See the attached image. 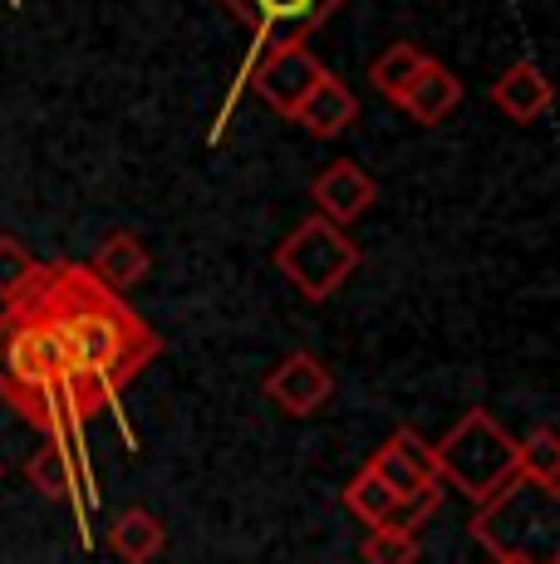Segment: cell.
I'll return each mask as SVG.
<instances>
[{
  "label": "cell",
  "mask_w": 560,
  "mask_h": 564,
  "mask_svg": "<svg viewBox=\"0 0 560 564\" xmlns=\"http://www.w3.org/2000/svg\"><path fill=\"white\" fill-rule=\"evenodd\" d=\"M40 270V260L15 241V236H0V300H10L30 275Z\"/></svg>",
  "instance_id": "22"
},
{
  "label": "cell",
  "mask_w": 560,
  "mask_h": 564,
  "mask_svg": "<svg viewBox=\"0 0 560 564\" xmlns=\"http://www.w3.org/2000/svg\"><path fill=\"white\" fill-rule=\"evenodd\" d=\"M516 476L560 491V437L551 427H536L526 442H516Z\"/></svg>",
  "instance_id": "18"
},
{
  "label": "cell",
  "mask_w": 560,
  "mask_h": 564,
  "mask_svg": "<svg viewBox=\"0 0 560 564\" xmlns=\"http://www.w3.org/2000/svg\"><path fill=\"white\" fill-rule=\"evenodd\" d=\"M369 466L379 471V481L389 486L394 496H413V491H423V486L438 481L433 442H428L418 427H394L389 437H384V447L369 457Z\"/></svg>",
  "instance_id": "9"
},
{
  "label": "cell",
  "mask_w": 560,
  "mask_h": 564,
  "mask_svg": "<svg viewBox=\"0 0 560 564\" xmlns=\"http://www.w3.org/2000/svg\"><path fill=\"white\" fill-rule=\"evenodd\" d=\"M310 202H315V216L344 226V221H359V216L379 202V182H374L354 158H335L315 182H310Z\"/></svg>",
  "instance_id": "10"
},
{
  "label": "cell",
  "mask_w": 560,
  "mask_h": 564,
  "mask_svg": "<svg viewBox=\"0 0 560 564\" xmlns=\"http://www.w3.org/2000/svg\"><path fill=\"white\" fill-rule=\"evenodd\" d=\"M266 398H271L286 417H315V412L335 398V373H330L315 354L295 349L271 368V378H266Z\"/></svg>",
  "instance_id": "8"
},
{
  "label": "cell",
  "mask_w": 560,
  "mask_h": 564,
  "mask_svg": "<svg viewBox=\"0 0 560 564\" xmlns=\"http://www.w3.org/2000/svg\"><path fill=\"white\" fill-rule=\"evenodd\" d=\"M84 270H89V275L99 280L104 290H114V295H128V290H133L138 280L153 270V256H148V246L138 241L133 231H109Z\"/></svg>",
  "instance_id": "12"
},
{
  "label": "cell",
  "mask_w": 560,
  "mask_h": 564,
  "mask_svg": "<svg viewBox=\"0 0 560 564\" xmlns=\"http://www.w3.org/2000/svg\"><path fill=\"white\" fill-rule=\"evenodd\" d=\"M492 564H521V560H492Z\"/></svg>",
  "instance_id": "23"
},
{
  "label": "cell",
  "mask_w": 560,
  "mask_h": 564,
  "mask_svg": "<svg viewBox=\"0 0 560 564\" xmlns=\"http://www.w3.org/2000/svg\"><path fill=\"white\" fill-rule=\"evenodd\" d=\"M398 108H403L413 123H423V128H438L443 118L457 113V104H462V79L448 69V64H438V59H428L423 69L413 74V84H408L403 94L394 99Z\"/></svg>",
  "instance_id": "11"
},
{
  "label": "cell",
  "mask_w": 560,
  "mask_h": 564,
  "mask_svg": "<svg viewBox=\"0 0 560 564\" xmlns=\"http://www.w3.org/2000/svg\"><path fill=\"white\" fill-rule=\"evenodd\" d=\"M551 79H546L536 64H526V59H516V64H506V69L497 74V84H492V104L502 108L511 123H536V118L551 108Z\"/></svg>",
  "instance_id": "13"
},
{
  "label": "cell",
  "mask_w": 560,
  "mask_h": 564,
  "mask_svg": "<svg viewBox=\"0 0 560 564\" xmlns=\"http://www.w3.org/2000/svg\"><path fill=\"white\" fill-rule=\"evenodd\" d=\"M418 555H423L418 535H403V530H394V525H374L359 545L364 564H418Z\"/></svg>",
  "instance_id": "20"
},
{
  "label": "cell",
  "mask_w": 560,
  "mask_h": 564,
  "mask_svg": "<svg viewBox=\"0 0 560 564\" xmlns=\"http://www.w3.org/2000/svg\"><path fill=\"white\" fill-rule=\"evenodd\" d=\"M10 6H15V0H10Z\"/></svg>",
  "instance_id": "24"
},
{
  "label": "cell",
  "mask_w": 560,
  "mask_h": 564,
  "mask_svg": "<svg viewBox=\"0 0 560 564\" xmlns=\"http://www.w3.org/2000/svg\"><path fill=\"white\" fill-rule=\"evenodd\" d=\"M325 74H330L325 59H315L310 45H276V50H266L261 59H256V69H251V79L246 84H251L256 99L271 108V113L295 118L300 104L310 99V89H315Z\"/></svg>",
  "instance_id": "7"
},
{
  "label": "cell",
  "mask_w": 560,
  "mask_h": 564,
  "mask_svg": "<svg viewBox=\"0 0 560 564\" xmlns=\"http://www.w3.org/2000/svg\"><path fill=\"white\" fill-rule=\"evenodd\" d=\"M109 550L123 564H148V560H158V550L168 545V530H163V520H158L153 511H143V506H128L123 516H114V525H109Z\"/></svg>",
  "instance_id": "15"
},
{
  "label": "cell",
  "mask_w": 560,
  "mask_h": 564,
  "mask_svg": "<svg viewBox=\"0 0 560 564\" xmlns=\"http://www.w3.org/2000/svg\"><path fill=\"white\" fill-rule=\"evenodd\" d=\"M354 118H359V99H354V89L340 79V74H325V79L310 89V99L300 104L295 123L305 128V133H315V138H340Z\"/></svg>",
  "instance_id": "14"
},
{
  "label": "cell",
  "mask_w": 560,
  "mask_h": 564,
  "mask_svg": "<svg viewBox=\"0 0 560 564\" xmlns=\"http://www.w3.org/2000/svg\"><path fill=\"white\" fill-rule=\"evenodd\" d=\"M222 6L251 25V45H246L241 69H236L231 89H226L217 118H212V128H207V143L212 148L226 138V123H231L236 104H241V89H246V79H251L256 59H261L266 50H276V45H305V40L315 35L330 15H335L344 0H222Z\"/></svg>",
  "instance_id": "5"
},
{
  "label": "cell",
  "mask_w": 560,
  "mask_h": 564,
  "mask_svg": "<svg viewBox=\"0 0 560 564\" xmlns=\"http://www.w3.org/2000/svg\"><path fill=\"white\" fill-rule=\"evenodd\" d=\"M45 319L60 329L64 349H69L74 368L114 378L118 388H128L148 364L163 354V339L133 314L128 300H118L114 290H104L84 265L64 260L50 265V300Z\"/></svg>",
  "instance_id": "1"
},
{
  "label": "cell",
  "mask_w": 560,
  "mask_h": 564,
  "mask_svg": "<svg viewBox=\"0 0 560 564\" xmlns=\"http://www.w3.org/2000/svg\"><path fill=\"white\" fill-rule=\"evenodd\" d=\"M25 476L45 501H74V491H79V462H74L64 437H50L45 447L25 462Z\"/></svg>",
  "instance_id": "16"
},
{
  "label": "cell",
  "mask_w": 560,
  "mask_h": 564,
  "mask_svg": "<svg viewBox=\"0 0 560 564\" xmlns=\"http://www.w3.org/2000/svg\"><path fill=\"white\" fill-rule=\"evenodd\" d=\"M428 64V54L418 45H408V40H398V45H389L379 54V59L369 64V84L384 94V99H398V94L413 84V74Z\"/></svg>",
  "instance_id": "19"
},
{
  "label": "cell",
  "mask_w": 560,
  "mask_h": 564,
  "mask_svg": "<svg viewBox=\"0 0 560 564\" xmlns=\"http://www.w3.org/2000/svg\"><path fill=\"white\" fill-rule=\"evenodd\" d=\"M394 501L398 496L389 491V486L379 481V471H374L369 462L359 466V471L349 476V481H344V511H349L354 520H364V525H384V520H389V511H394Z\"/></svg>",
  "instance_id": "17"
},
{
  "label": "cell",
  "mask_w": 560,
  "mask_h": 564,
  "mask_svg": "<svg viewBox=\"0 0 560 564\" xmlns=\"http://www.w3.org/2000/svg\"><path fill=\"white\" fill-rule=\"evenodd\" d=\"M433 457H438V481L457 486L472 506H482L516 476V437L487 408H467L452 422L448 437L433 447Z\"/></svg>",
  "instance_id": "4"
},
{
  "label": "cell",
  "mask_w": 560,
  "mask_h": 564,
  "mask_svg": "<svg viewBox=\"0 0 560 564\" xmlns=\"http://www.w3.org/2000/svg\"><path fill=\"white\" fill-rule=\"evenodd\" d=\"M438 506H443V481L423 486V491H413V496H398V501H394V511H389V520H384V525L403 530V535H418V530H423L428 520L438 516Z\"/></svg>",
  "instance_id": "21"
},
{
  "label": "cell",
  "mask_w": 560,
  "mask_h": 564,
  "mask_svg": "<svg viewBox=\"0 0 560 564\" xmlns=\"http://www.w3.org/2000/svg\"><path fill=\"white\" fill-rule=\"evenodd\" d=\"M276 270L310 305H325L344 280L359 270V246L344 236V226L325 221V216H305V221L276 246Z\"/></svg>",
  "instance_id": "6"
},
{
  "label": "cell",
  "mask_w": 560,
  "mask_h": 564,
  "mask_svg": "<svg viewBox=\"0 0 560 564\" xmlns=\"http://www.w3.org/2000/svg\"><path fill=\"white\" fill-rule=\"evenodd\" d=\"M472 540L492 550V560L560 564V491L511 476L497 496L472 511Z\"/></svg>",
  "instance_id": "3"
},
{
  "label": "cell",
  "mask_w": 560,
  "mask_h": 564,
  "mask_svg": "<svg viewBox=\"0 0 560 564\" xmlns=\"http://www.w3.org/2000/svg\"><path fill=\"white\" fill-rule=\"evenodd\" d=\"M69 373H74V359L45 314L40 319L0 314V403L15 408L35 432L64 437V442L79 432L69 417V403H64Z\"/></svg>",
  "instance_id": "2"
}]
</instances>
